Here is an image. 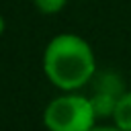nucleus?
<instances>
[{"label": "nucleus", "instance_id": "f03ea898", "mask_svg": "<svg viewBox=\"0 0 131 131\" xmlns=\"http://www.w3.org/2000/svg\"><path fill=\"white\" fill-rule=\"evenodd\" d=\"M96 119L90 98L76 92L53 98L43 111V125L47 131H90L96 127Z\"/></svg>", "mask_w": 131, "mask_h": 131}, {"label": "nucleus", "instance_id": "39448f33", "mask_svg": "<svg viewBox=\"0 0 131 131\" xmlns=\"http://www.w3.org/2000/svg\"><path fill=\"white\" fill-rule=\"evenodd\" d=\"M90 102H92V108L96 113V117H113L115 113V106H117V96H111V94H90L88 96Z\"/></svg>", "mask_w": 131, "mask_h": 131}, {"label": "nucleus", "instance_id": "423d86ee", "mask_svg": "<svg viewBox=\"0 0 131 131\" xmlns=\"http://www.w3.org/2000/svg\"><path fill=\"white\" fill-rule=\"evenodd\" d=\"M33 2H35L39 12H43V14H57L66 6L68 0H33Z\"/></svg>", "mask_w": 131, "mask_h": 131}, {"label": "nucleus", "instance_id": "7ed1b4c3", "mask_svg": "<svg viewBox=\"0 0 131 131\" xmlns=\"http://www.w3.org/2000/svg\"><path fill=\"white\" fill-rule=\"evenodd\" d=\"M88 84H92V92L90 94L98 92V94H111V96L121 98L127 92L125 90V82L117 72H96Z\"/></svg>", "mask_w": 131, "mask_h": 131}, {"label": "nucleus", "instance_id": "20e7f679", "mask_svg": "<svg viewBox=\"0 0 131 131\" xmlns=\"http://www.w3.org/2000/svg\"><path fill=\"white\" fill-rule=\"evenodd\" d=\"M113 119H115V125H117L119 129L131 131V90H127V92L117 100Z\"/></svg>", "mask_w": 131, "mask_h": 131}, {"label": "nucleus", "instance_id": "0eeeda50", "mask_svg": "<svg viewBox=\"0 0 131 131\" xmlns=\"http://www.w3.org/2000/svg\"><path fill=\"white\" fill-rule=\"evenodd\" d=\"M90 131H123V129H119L117 125H98V127H92Z\"/></svg>", "mask_w": 131, "mask_h": 131}, {"label": "nucleus", "instance_id": "f257e3e1", "mask_svg": "<svg viewBox=\"0 0 131 131\" xmlns=\"http://www.w3.org/2000/svg\"><path fill=\"white\" fill-rule=\"evenodd\" d=\"M43 72L59 90H78L96 74L94 51L86 39L74 33L55 35L43 51Z\"/></svg>", "mask_w": 131, "mask_h": 131}, {"label": "nucleus", "instance_id": "6e6552de", "mask_svg": "<svg viewBox=\"0 0 131 131\" xmlns=\"http://www.w3.org/2000/svg\"><path fill=\"white\" fill-rule=\"evenodd\" d=\"M2 33H4V18H2V14H0V37H2Z\"/></svg>", "mask_w": 131, "mask_h": 131}]
</instances>
